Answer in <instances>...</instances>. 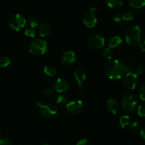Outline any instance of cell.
I'll return each mask as SVG.
<instances>
[{
    "instance_id": "20",
    "label": "cell",
    "mask_w": 145,
    "mask_h": 145,
    "mask_svg": "<svg viewBox=\"0 0 145 145\" xmlns=\"http://www.w3.org/2000/svg\"><path fill=\"white\" fill-rule=\"evenodd\" d=\"M124 0H106V4L110 8H117L123 4Z\"/></svg>"
},
{
    "instance_id": "9",
    "label": "cell",
    "mask_w": 145,
    "mask_h": 145,
    "mask_svg": "<svg viewBox=\"0 0 145 145\" xmlns=\"http://www.w3.org/2000/svg\"><path fill=\"white\" fill-rule=\"evenodd\" d=\"M66 108L68 113L72 115H77L80 113L83 110V102L81 100L71 101L67 103Z\"/></svg>"
},
{
    "instance_id": "35",
    "label": "cell",
    "mask_w": 145,
    "mask_h": 145,
    "mask_svg": "<svg viewBox=\"0 0 145 145\" xmlns=\"http://www.w3.org/2000/svg\"><path fill=\"white\" fill-rule=\"evenodd\" d=\"M140 135H141L142 137L145 140V127H144L143 129H141V130H140Z\"/></svg>"
},
{
    "instance_id": "16",
    "label": "cell",
    "mask_w": 145,
    "mask_h": 145,
    "mask_svg": "<svg viewBox=\"0 0 145 145\" xmlns=\"http://www.w3.org/2000/svg\"><path fill=\"white\" fill-rule=\"evenodd\" d=\"M123 40L120 36L118 35H114V36L110 37L108 41V48H116L120 46L121 45Z\"/></svg>"
},
{
    "instance_id": "30",
    "label": "cell",
    "mask_w": 145,
    "mask_h": 145,
    "mask_svg": "<svg viewBox=\"0 0 145 145\" xmlns=\"http://www.w3.org/2000/svg\"><path fill=\"white\" fill-rule=\"evenodd\" d=\"M137 113H138V115L140 116L145 118V103L140 105L137 108Z\"/></svg>"
},
{
    "instance_id": "1",
    "label": "cell",
    "mask_w": 145,
    "mask_h": 145,
    "mask_svg": "<svg viewBox=\"0 0 145 145\" xmlns=\"http://www.w3.org/2000/svg\"><path fill=\"white\" fill-rule=\"evenodd\" d=\"M126 72L127 71L123 62L117 59L110 60L105 66V73L112 80L120 79L124 76Z\"/></svg>"
},
{
    "instance_id": "17",
    "label": "cell",
    "mask_w": 145,
    "mask_h": 145,
    "mask_svg": "<svg viewBox=\"0 0 145 145\" xmlns=\"http://www.w3.org/2000/svg\"><path fill=\"white\" fill-rule=\"evenodd\" d=\"M128 2L135 8H140L145 5V0H128Z\"/></svg>"
},
{
    "instance_id": "13",
    "label": "cell",
    "mask_w": 145,
    "mask_h": 145,
    "mask_svg": "<svg viewBox=\"0 0 145 145\" xmlns=\"http://www.w3.org/2000/svg\"><path fill=\"white\" fill-rule=\"evenodd\" d=\"M76 54L73 51H67L62 55V63L66 65H72L76 61Z\"/></svg>"
},
{
    "instance_id": "22",
    "label": "cell",
    "mask_w": 145,
    "mask_h": 145,
    "mask_svg": "<svg viewBox=\"0 0 145 145\" xmlns=\"http://www.w3.org/2000/svg\"><path fill=\"white\" fill-rule=\"evenodd\" d=\"M43 72L47 76H53L56 74V69L52 66H45L43 69Z\"/></svg>"
},
{
    "instance_id": "23",
    "label": "cell",
    "mask_w": 145,
    "mask_h": 145,
    "mask_svg": "<svg viewBox=\"0 0 145 145\" xmlns=\"http://www.w3.org/2000/svg\"><path fill=\"white\" fill-rule=\"evenodd\" d=\"M102 54H103V57L107 59H111L113 55V51H112V50L110 48H105L103 50Z\"/></svg>"
},
{
    "instance_id": "18",
    "label": "cell",
    "mask_w": 145,
    "mask_h": 145,
    "mask_svg": "<svg viewBox=\"0 0 145 145\" xmlns=\"http://www.w3.org/2000/svg\"><path fill=\"white\" fill-rule=\"evenodd\" d=\"M56 103L59 107H64L66 106L67 103V98L65 96V95H59L57 97Z\"/></svg>"
},
{
    "instance_id": "3",
    "label": "cell",
    "mask_w": 145,
    "mask_h": 145,
    "mask_svg": "<svg viewBox=\"0 0 145 145\" xmlns=\"http://www.w3.org/2000/svg\"><path fill=\"white\" fill-rule=\"evenodd\" d=\"M48 42L43 39L36 38L31 42L29 51L34 56H41L48 50Z\"/></svg>"
},
{
    "instance_id": "37",
    "label": "cell",
    "mask_w": 145,
    "mask_h": 145,
    "mask_svg": "<svg viewBox=\"0 0 145 145\" xmlns=\"http://www.w3.org/2000/svg\"><path fill=\"white\" fill-rule=\"evenodd\" d=\"M144 45H145V38H144Z\"/></svg>"
},
{
    "instance_id": "7",
    "label": "cell",
    "mask_w": 145,
    "mask_h": 145,
    "mask_svg": "<svg viewBox=\"0 0 145 145\" xmlns=\"http://www.w3.org/2000/svg\"><path fill=\"white\" fill-rule=\"evenodd\" d=\"M26 24V20L19 14L13 15L9 20V25L15 31H19L20 30L24 28Z\"/></svg>"
},
{
    "instance_id": "24",
    "label": "cell",
    "mask_w": 145,
    "mask_h": 145,
    "mask_svg": "<svg viewBox=\"0 0 145 145\" xmlns=\"http://www.w3.org/2000/svg\"><path fill=\"white\" fill-rule=\"evenodd\" d=\"M28 24L31 28H35L38 26V21L35 17H29L27 20Z\"/></svg>"
},
{
    "instance_id": "6",
    "label": "cell",
    "mask_w": 145,
    "mask_h": 145,
    "mask_svg": "<svg viewBox=\"0 0 145 145\" xmlns=\"http://www.w3.org/2000/svg\"><path fill=\"white\" fill-rule=\"evenodd\" d=\"M87 45L92 50H100L105 45V38L99 34H92L88 38Z\"/></svg>"
},
{
    "instance_id": "28",
    "label": "cell",
    "mask_w": 145,
    "mask_h": 145,
    "mask_svg": "<svg viewBox=\"0 0 145 145\" xmlns=\"http://www.w3.org/2000/svg\"><path fill=\"white\" fill-rule=\"evenodd\" d=\"M37 35V33L33 28H28L25 31V35L29 37V38H35Z\"/></svg>"
},
{
    "instance_id": "21",
    "label": "cell",
    "mask_w": 145,
    "mask_h": 145,
    "mask_svg": "<svg viewBox=\"0 0 145 145\" xmlns=\"http://www.w3.org/2000/svg\"><path fill=\"white\" fill-rule=\"evenodd\" d=\"M113 20L116 24L120 25H123L125 24V22L124 21V19H123V14H120V13H116V14H115L113 16Z\"/></svg>"
},
{
    "instance_id": "5",
    "label": "cell",
    "mask_w": 145,
    "mask_h": 145,
    "mask_svg": "<svg viewBox=\"0 0 145 145\" xmlns=\"http://www.w3.org/2000/svg\"><path fill=\"white\" fill-rule=\"evenodd\" d=\"M36 106L39 108L41 115L46 118H52L57 113V108L52 103L42 104L40 102H37Z\"/></svg>"
},
{
    "instance_id": "25",
    "label": "cell",
    "mask_w": 145,
    "mask_h": 145,
    "mask_svg": "<svg viewBox=\"0 0 145 145\" xmlns=\"http://www.w3.org/2000/svg\"><path fill=\"white\" fill-rule=\"evenodd\" d=\"M11 64V59L8 57H2L0 58V67H7Z\"/></svg>"
},
{
    "instance_id": "12",
    "label": "cell",
    "mask_w": 145,
    "mask_h": 145,
    "mask_svg": "<svg viewBox=\"0 0 145 145\" xmlns=\"http://www.w3.org/2000/svg\"><path fill=\"white\" fill-rule=\"evenodd\" d=\"M106 108L109 113L113 115H116L118 113L120 105L116 99H110L106 102Z\"/></svg>"
},
{
    "instance_id": "36",
    "label": "cell",
    "mask_w": 145,
    "mask_h": 145,
    "mask_svg": "<svg viewBox=\"0 0 145 145\" xmlns=\"http://www.w3.org/2000/svg\"><path fill=\"white\" fill-rule=\"evenodd\" d=\"M139 50L141 51H142V52L145 50V49H144V47H143V45H140V47H139Z\"/></svg>"
},
{
    "instance_id": "14",
    "label": "cell",
    "mask_w": 145,
    "mask_h": 145,
    "mask_svg": "<svg viewBox=\"0 0 145 145\" xmlns=\"http://www.w3.org/2000/svg\"><path fill=\"white\" fill-rule=\"evenodd\" d=\"M74 78L78 84V88L81 89L82 88V84L86 79V73L84 70L81 69H77L74 72Z\"/></svg>"
},
{
    "instance_id": "38",
    "label": "cell",
    "mask_w": 145,
    "mask_h": 145,
    "mask_svg": "<svg viewBox=\"0 0 145 145\" xmlns=\"http://www.w3.org/2000/svg\"><path fill=\"white\" fill-rule=\"evenodd\" d=\"M44 145H48V144H44Z\"/></svg>"
},
{
    "instance_id": "33",
    "label": "cell",
    "mask_w": 145,
    "mask_h": 145,
    "mask_svg": "<svg viewBox=\"0 0 145 145\" xmlns=\"http://www.w3.org/2000/svg\"><path fill=\"white\" fill-rule=\"evenodd\" d=\"M76 145H90L89 141L86 139H82L77 142Z\"/></svg>"
},
{
    "instance_id": "2",
    "label": "cell",
    "mask_w": 145,
    "mask_h": 145,
    "mask_svg": "<svg viewBox=\"0 0 145 145\" xmlns=\"http://www.w3.org/2000/svg\"><path fill=\"white\" fill-rule=\"evenodd\" d=\"M141 28L139 25H134L127 28L125 32V40L128 45H138L141 41Z\"/></svg>"
},
{
    "instance_id": "27",
    "label": "cell",
    "mask_w": 145,
    "mask_h": 145,
    "mask_svg": "<svg viewBox=\"0 0 145 145\" xmlns=\"http://www.w3.org/2000/svg\"><path fill=\"white\" fill-rule=\"evenodd\" d=\"M138 93L140 99L142 101H145V82L140 86L138 91Z\"/></svg>"
},
{
    "instance_id": "19",
    "label": "cell",
    "mask_w": 145,
    "mask_h": 145,
    "mask_svg": "<svg viewBox=\"0 0 145 145\" xmlns=\"http://www.w3.org/2000/svg\"><path fill=\"white\" fill-rule=\"evenodd\" d=\"M119 123H120V125L122 128H125L130 124V117L127 115L122 116L119 120Z\"/></svg>"
},
{
    "instance_id": "11",
    "label": "cell",
    "mask_w": 145,
    "mask_h": 145,
    "mask_svg": "<svg viewBox=\"0 0 145 145\" xmlns=\"http://www.w3.org/2000/svg\"><path fill=\"white\" fill-rule=\"evenodd\" d=\"M83 22L87 28H92L97 24V18L93 14V12L89 11V12L86 13L84 16Z\"/></svg>"
},
{
    "instance_id": "31",
    "label": "cell",
    "mask_w": 145,
    "mask_h": 145,
    "mask_svg": "<svg viewBox=\"0 0 145 145\" xmlns=\"http://www.w3.org/2000/svg\"><path fill=\"white\" fill-rule=\"evenodd\" d=\"M54 92V89L52 87H50V86H48V87L45 88L42 91V93H44V95L46 96H51V95Z\"/></svg>"
},
{
    "instance_id": "15",
    "label": "cell",
    "mask_w": 145,
    "mask_h": 145,
    "mask_svg": "<svg viewBox=\"0 0 145 145\" xmlns=\"http://www.w3.org/2000/svg\"><path fill=\"white\" fill-rule=\"evenodd\" d=\"M51 33V25L47 22H43L39 27V34L42 38H46Z\"/></svg>"
},
{
    "instance_id": "8",
    "label": "cell",
    "mask_w": 145,
    "mask_h": 145,
    "mask_svg": "<svg viewBox=\"0 0 145 145\" xmlns=\"http://www.w3.org/2000/svg\"><path fill=\"white\" fill-rule=\"evenodd\" d=\"M123 85L129 90H133L135 89L138 84V78L137 75L131 72H127L123 76Z\"/></svg>"
},
{
    "instance_id": "29",
    "label": "cell",
    "mask_w": 145,
    "mask_h": 145,
    "mask_svg": "<svg viewBox=\"0 0 145 145\" xmlns=\"http://www.w3.org/2000/svg\"><path fill=\"white\" fill-rule=\"evenodd\" d=\"M130 128H131V130H133V132L137 133V132L141 130V125H140V124L138 122H134V123H132L131 125H130Z\"/></svg>"
},
{
    "instance_id": "10",
    "label": "cell",
    "mask_w": 145,
    "mask_h": 145,
    "mask_svg": "<svg viewBox=\"0 0 145 145\" xmlns=\"http://www.w3.org/2000/svg\"><path fill=\"white\" fill-rule=\"evenodd\" d=\"M53 89L58 93H65L69 90V84L65 79L58 78L54 83Z\"/></svg>"
},
{
    "instance_id": "4",
    "label": "cell",
    "mask_w": 145,
    "mask_h": 145,
    "mask_svg": "<svg viewBox=\"0 0 145 145\" xmlns=\"http://www.w3.org/2000/svg\"><path fill=\"white\" fill-rule=\"evenodd\" d=\"M121 105L126 112L133 113L137 108L138 102L137 98L134 95L128 93L123 96L121 99Z\"/></svg>"
},
{
    "instance_id": "26",
    "label": "cell",
    "mask_w": 145,
    "mask_h": 145,
    "mask_svg": "<svg viewBox=\"0 0 145 145\" xmlns=\"http://www.w3.org/2000/svg\"><path fill=\"white\" fill-rule=\"evenodd\" d=\"M123 17L125 21H130L134 19L135 15L132 11H126L123 14Z\"/></svg>"
},
{
    "instance_id": "34",
    "label": "cell",
    "mask_w": 145,
    "mask_h": 145,
    "mask_svg": "<svg viewBox=\"0 0 145 145\" xmlns=\"http://www.w3.org/2000/svg\"><path fill=\"white\" fill-rule=\"evenodd\" d=\"M89 10H90L91 12H94L95 11L97 10V7L95 5H91L90 7H89Z\"/></svg>"
},
{
    "instance_id": "32",
    "label": "cell",
    "mask_w": 145,
    "mask_h": 145,
    "mask_svg": "<svg viewBox=\"0 0 145 145\" xmlns=\"http://www.w3.org/2000/svg\"><path fill=\"white\" fill-rule=\"evenodd\" d=\"M0 145H12L11 140L7 137H2L0 139Z\"/></svg>"
}]
</instances>
